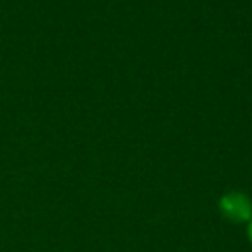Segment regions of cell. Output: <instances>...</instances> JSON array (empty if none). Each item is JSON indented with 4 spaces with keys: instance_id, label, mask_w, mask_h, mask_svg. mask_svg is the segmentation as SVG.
Returning <instances> with one entry per match:
<instances>
[{
    "instance_id": "obj_2",
    "label": "cell",
    "mask_w": 252,
    "mask_h": 252,
    "mask_svg": "<svg viewBox=\"0 0 252 252\" xmlns=\"http://www.w3.org/2000/svg\"><path fill=\"white\" fill-rule=\"evenodd\" d=\"M248 238H250V242H252V220H250V224H248Z\"/></svg>"
},
{
    "instance_id": "obj_1",
    "label": "cell",
    "mask_w": 252,
    "mask_h": 252,
    "mask_svg": "<svg viewBox=\"0 0 252 252\" xmlns=\"http://www.w3.org/2000/svg\"><path fill=\"white\" fill-rule=\"evenodd\" d=\"M220 213L232 222H244L252 217V203L244 193L230 191L220 197Z\"/></svg>"
}]
</instances>
